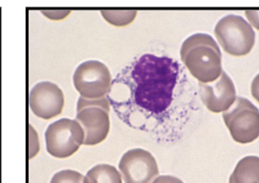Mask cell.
Masks as SVG:
<instances>
[{
    "instance_id": "e0dca14e",
    "label": "cell",
    "mask_w": 259,
    "mask_h": 183,
    "mask_svg": "<svg viewBox=\"0 0 259 183\" xmlns=\"http://www.w3.org/2000/svg\"><path fill=\"white\" fill-rule=\"evenodd\" d=\"M42 14L44 16H47L50 19L59 20V19H63L66 16H69L71 14V11H69V10H47V11H42Z\"/></svg>"
},
{
    "instance_id": "30bf717a",
    "label": "cell",
    "mask_w": 259,
    "mask_h": 183,
    "mask_svg": "<svg viewBox=\"0 0 259 183\" xmlns=\"http://www.w3.org/2000/svg\"><path fill=\"white\" fill-rule=\"evenodd\" d=\"M75 120L84 133V145L93 146L102 142L110 132L109 113L100 108H87L78 112Z\"/></svg>"
},
{
    "instance_id": "3957f363",
    "label": "cell",
    "mask_w": 259,
    "mask_h": 183,
    "mask_svg": "<svg viewBox=\"0 0 259 183\" xmlns=\"http://www.w3.org/2000/svg\"><path fill=\"white\" fill-rule=\"evenodd\" d=\"M220 46L231 56L248 55L253 48L255 32L242 16L228 15L221 18L214 28Z\"/></svg>"
},
{
    "instance_id": "2e32d148",
    "label": "cell",
    "mask_w": 259,
    "mask_h": 183,
    "mask_svg": "<svg viewBox=\"0 0 259 183\" xmlns=\"http://www.w3.org/2000/svg\"><path fill=\"white\" fill-rule=\"evenodd\" d=\"M40 149L38 135L34 128L29 125V159L34 158Z\"/></svg>"
},
{
    "instance_id": "ffe728a7",
    "label": "cell",
    "mask_w": 259,
    "mask_h": 183,
    "mask_svg": "<svg viewBox=\"0 0 259 183\" xmlns=\"http://www.w3.org/2000/svg\"><path fill=\"white\" fill-rule=\"evenodd\" d=\"M251 94L259 102V74L251 83Z\"/></svg>"
},
{
    "instance_id": "9a60e30c",
    "label": "cell",
    "mask_w": 259,
    "mask_h": 183,
    "mask_svg": "<svg viewBox=\"0 0 259 183\" xmlns=\"http://www.w3.org/2000/svg\"><path fill=\"white\" fill-rule=\"evenodd\" d=\"M50 183H85L84 175L73 170H63L55 174Z\"/></svg>"
},
{
    "instance_id": "7a4b0ae2",
    "label": "cell",
    "mask_w": 259,
    "mask_h": 183,
    "mask_svg": "<svg viewBox=\"0 0 259 183\" xmlns=\"http://www.w3.org/2000/svg\"><path fill=\"white\" fill-rule=\"evenodd\" d=\"M180 56L189 72L200 83L213 82L223 72L220 49L210 34L189 36L181 46Z\"/></svg>"
},
{
    "instance_id": "8fae6325",
    "label": "cell",
    "mask_w": 259,
    "mask_h": 183,
    "mask_svg": "<svg viewBox=\"0 0 259 183\" xmlns=\"http://www.w3.org/2000/svg\"><path fill=\"white\" fill-rule=\"evenodd\" d=\"M229 183H259V157L248 156L239 160Z\"/></svg>"
},
{
    "instance_id": "7c38bea8",
    "label": "cell",
    "mask_w": 259,
    "mask_h": 183,
    "mask_svg": "<svg viewBox=\"0 0 259 183\" xmlns=\"http://www.w3.org/2000/svg\"><path fill=\"white\" fill-rule=\"evenodd\" d=\"M85 183H122L121 174L110 164H98L84 176Z\"/></svg>"
},
{
    "instance_id": "6da1fadb",
    "label": "cell",
    "mask_w": 259,
    "mask_h": 183,
    "mask_svg": "<svg viewBox=\"0 0 259 183\" xmlns=\"http://www.w3.org/2000/svg\"><path fill=\"white\" fill-rule=\"evenodd\" d=\"M136 83V103L147 111L159 114L168 109L178 78V64L167 56L146 54L132 72Z\"/></svg>"
},
{
    "instance_id": "9c48e42d",
    "label": "cell",
    "mask_w": 259,
    "mask_h": 183,
    "mask_svg": "<svg viewBox=\"0 0 259 183\" xmlns=\"http://www.w3.org/2000/svg\"><path fill=\"white\" fill-rule=\"evenodd\" d=\"M199 96L210 112H226L236 99L235 84L226 72H222L214 83L199 84Z\"/></svg>"
},
{
    "instance_id": "4fadbf2b",
    "label": "cell",
    "mask_w": 259,
    "mask_h": 183,
    "mask_svg": "<svg viewBox=\"0 0 259 183\" xmlns=\"http://www.w3.org/2000/svg\"><path fill=\"white\" fill-rule=\"evenodd\" d=\"M138 12L136 10H102L101 15L106 21L113 26L121 27L132 23Z\"/></svg>"
},
{
    "instance_id": "52a82bcc",
    "label": "cell",
    "mask_w": 259,
    "mask_h": 183,
    "mask_svg": "<svg viewBox=\"0 0 259 183\" xmlns=\"http://www.w3.org/2000/svg\"><path fill=\"white\" fill-rule=\"evenodd\" d=\"M118 168L125 183H153L159 175L153 155L140 148L126 152L122 156Z\"/></svg>"
},
{
    "instance_id": "d6986e66",
    "label": "cell",
    "mask_w": 259,
    "mask_h": 183,
    "mask_svg": "<svg viewBox=\"0 0 259 183\" xmlns=\"http://www.w3.org/2000/svg\"><path fill=\"white\" fill-rule=\"evenodd\" d=\"M246 15L247 17L249 18L251 25H253L256 29L259 30V11H246Z\"/></svg>"
},
{
    "instance_id": "ba28073f",
    "label": "cell",
    "mask_w": 259,
    "mask_h": 183,
    "mask_svg": "<svg viewBox=\"0 0 259 183\" xmlns=\"http://www.w3.org/2000/svg\"><path fill=\"white\" fill-rule=\"evenodd\" d=\"M64 95L57 84L42 81L35 84L30 92L29 103L32 113L43 120L56 118L63 111Z\"/></svg>"
},
{
    "instance_id": "5b68a950",
    "label": "cell",
    "mask_w": 259,
    "mask_h": 183,
    "mask_svg": "<svg viewBox=\"0 0 259 183\" xmlns=\"http://www.w3.org/2000/svg\"><path fill=\"white\" fill-rule=\"evenodd\" d=\"M45 141L51 156L66 159L78 151L84 141V133L76 120L61 119L49 125Z\"/></svg>"
},
{
    "instance_id": "5bb4252c",
    "label": "cell",
    "mask_w": 259,
    "mask_h": 183,
    "mask_svg": "<svg viewBox=\"0 0 259 183\" xmlns=\"http://www.w3.org/2000/svg\"><path fill=\"white\" fill-rule=\"evenodd\" d=\"M87 108H100L103 109L104 111L110 113V103L108 101V99L104 97L101 98H85L83 96H81L78 98V102H77V107H76V112L82 111L83 109H87Z\"/></svg>"
},
{
    "instance_id": "8992f818",
    "label": "cell",
    "mask_w": 259,
    "mask_h": 183,
    "mask_svg": "<svg viewBox=\"0 0 259 183\" xmlns=\"http://www.w3.org/2000/svg\"><path fill=\"white\" fill-rule=\"evenodd\" d=\"M73 85L85 98H101L111 89L112 76L105 64L98 60L81 63L73 72Z\"/></svg>"
},
{
    "instance_id": "ac0fdd59",
    "label": "cell",
    "mask_w": 259,
    "mask_h": 183,
    "mask_svg": "<svg viewBox=\"0 0 259 183\" xmlns=\"http://www.w3.org/2000/svg\"><path fill=\"white\" fill-rule=\"evenodd\" d=\"M153 183H184L178 177L172 175H158Z\"/></svg>"
},
{
    "instance_id": "277c9868",
    "label": "cell",
    "mask_w": 259,
    "mask_h": 183,
    "mask_svg": "<svg viewBox=\"0 0 259 183\" xmlns=\"http://www.w3.org/2000/svg\"><path fill=\"white\" fill-rule=\"evenodd\" d=\"M223 120L238 143H251L259 137V110L245 97L236 96L235 103L224 112Z\"/></svg>"
}]
</instances>
